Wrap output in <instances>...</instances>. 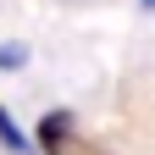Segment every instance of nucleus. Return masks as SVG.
<instances>
[{"instance_id": "obj_1", "label": "nucleus", "mask_w": 155, "mask_h": 155, "mask_svg": "<svg viewBox=\"0 0 155 155\" xmlns=\"http://www.w3.org/2000/svg\"><path fill=\"white\" fill-rule=\"evenodd\" d=\"M39 155H116V150L83 139L72 111H45L39 116Z\"/></svg>"}, {"instance_id": "obj_2", "label": "nucleus", "mask_w": 155, "mask_h": 155, "mask_svg": "<svg viewBox=\"0 0 155 155\" xmlns=\"http://www.w3.org/2000/svg\"><path fill=\"white\" fill-rule=\"evenodd\" d=\"M0 144H6L11 155H39V150L28 144V133H22V127H17V116H11L6 105H0Z\"/></svg>"}, {"instance_id": "obj_3", "label": "nucleus", "mask_w": 155, "mask_h": 155, "mask_svg": "<svg viewBox=\"0 0 155 155\" xmlns=\"http://www.w3.org/2000/svg\"><path fill=\"white\" fill-rule=\"evenodd\" d=\"M22 61H28V50H22V45H0V72H17Z\"/></svg>"}, {"instance_id": "obj_4", "label": "nucleus", "mask_w": 155, "mask_h": 155, "mask_svg": "<svg viewBox=\"0 0 155 155\" xmlns=\"http://www.w3.org/2000/svg\"><path fill=\"white\" fill-rule=\"evenodd\" d=\"M139 6H144V11H155V0H139Z\"/></svg>"}]
</instances>
